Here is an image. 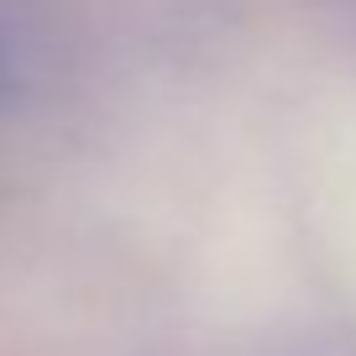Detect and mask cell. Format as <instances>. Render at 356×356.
<instances>
[{
	"mask_svg": "<svg viewBox=\"0 0 356 356\" xmlns=\"http://www.w3.org/2000/svg\"><path fill=\"white\" fill-rule=\"evenodd\" d=\"M6 95H11V32L0 26V105H6Z\"/></svg>",
	"mask_w": 356,
	"mask_h": 356,
	"instance_id": "1",
	"label": "cell"
}]
</instances>
